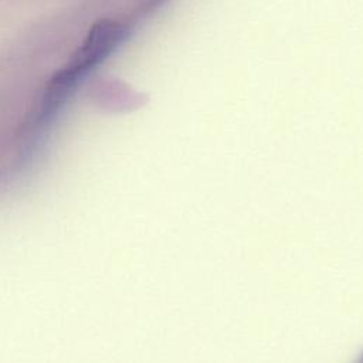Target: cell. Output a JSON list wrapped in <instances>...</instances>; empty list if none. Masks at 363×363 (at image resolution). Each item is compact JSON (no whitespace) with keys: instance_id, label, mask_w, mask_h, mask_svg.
Instances as JSON below:
<instances>
[{"instance_id":"cell-2","label":"cell","mask_w":363,"mask_h":363,"mask_svg":"<svg viewBox=\"0 0 363 363\" xmlns=\"http://www.w3.org/2000/svg\"><path fill=\"white\" fill-rule=\"evenodd\" d=\"M357 363H363V353L359 356V360H357Z\"/></svg>"},{"instance_id":"cell-1","label":"cell","mask_w":363,"mask_h":363,"mask_svg":"<svg viewBox=\"0 0 363 363\" xmlns=\"http://www.w3.org/2000/svg\"><path fill=\"white\" fill-rule=\"evenodd\" d=\"M126 35L128 28L118 21L102 20L96 23L69 61L50 81L41 104V116H48L58 109L81 78L106 60Z\"/></svg>"}]
</instances>
